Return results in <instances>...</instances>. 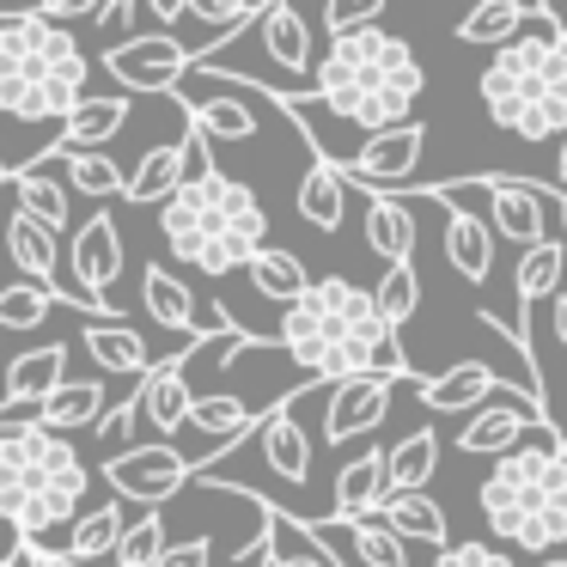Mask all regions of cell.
<instances>
[{"label": "cell", "mask_w": 567, "mask_h": 567, "mask_svg": "<svg viewBox=\"0 0 567 567\" xmlns=\"http://www.w3.org/2000/svg\"><path fill=\"white\" fill-rule=\"evenodd\" d=\"M123 537H128L123 501H104V506H86V513L74 518V530L62 537V549L43 555V561H55V567H116Z\"/></svg>", "instance_id": "17"}, {"label": "cell", "mask_w": 567, "mask_h": 567, "mask_svg": "<svg viewBox=\"0 0 567 567\" xmlns=\"http://www.w3.org/2000/svg\"><path fill=\"white\" fill-rule=\"evenodd\" d=\"M116 275H123V233L111 214H92L68 238V306H86L99 323H123V311L111 306Z\"/></svg>", "instance_id": "8"}, {"label": "cell", "mask_w": 567, "mask_h": 567, "mask_svg": "<svg viewBox=\"0 0 567 567\" xmlns=\"http://www.w3.org/2000/svg\"><path fill=\"white\" fill-rule=\"evenodd\" d=\"M555 208H561V233H567V189H555Z\"/></svg>", "instance_id": "49"}, {"label": "cell", "mask_w": 567, "mask_h": 567, "mask_svg": "<svg viewBox=\"0 0 567 567\" xmlns=\"http://www.w3.org/2000/svg\"><path fill=\"white\" fill-rule=\"evenodd\" d=\"M367 245L384 257V269L415 257V214H409V202H391V196L367 202Z\"/></svg>", "instance_id": "36"}, {"label": "cell", "mask_w": 567, "mask_h": 567, "mask_svg": "<svg viewBox=\"0 0 567 567\" xmlns=\"http://www.w3.org/2000/svg\"><path fill=\"white\" fill-rule=\"evenodd\" d=\"M433 470H440V433H433V427H415V433H403V440H391V452H384L391 501H396V494H427Z\"/></svg>", "instance_id": "30"}, {"label": "cell", "mask_w": 567, "mask_h": 567, "mask_svg": "<svg viewBox=\"0 0 567 567\" xmlns=\"http://www.w3.org/2000/svg\"><path fill=\"white\" fill-rule=\"evenodd\" d=\"M38 561H43V555H38ZM43 567H50V561H43Z\"/></svg>", "instance_id": "53"}, {"label": "cell", "mask_w": 567, "mask_h": 567, "mask_svg": "<svg viewBox=\"0 0 567 567\" xmlns=\"http://www.w3.org/2000/svg\"><path fill=\"white\" fill-rule=\"evenodd\" d=\"M482 196H488V226L494 238H506V245H549V208L543 202L555 196V189L530 184V177H482Z\"/></svg>", "instance_id": "12"}, {"label": "cell", "mask_w": 567, "mask_h": 567, "mask_svg": "<svg viewBox=\"0 0 567 567\" xmlns=\"http://www.w3.org/2000/svg\"><path fill=\"white\" fill-rule=\"evenodd\" d=\"M409 391L421 396V403L433 409V415H464V409H488L494 391H506L501 379H494L488 360H457V367L433 372V379H409Z\"/></svg>", "instance_id": "18"}, {"label": "cell", "mask_w": 567, "mask_h": 567, "mask_svg": "<svg viewBox=\"0 0 567 567\" xmlns=\"http://www.w3.org/2000/svg\"><path fill=\"white\" fill-rule=\"evenodd\" d=\"M421 147H427V128L409 123V128H391V135H367L336 172H342V184L367 189V196H384L391 184H409V177H415Z\"/></svg>", "instance_id": "11"}, {"label": "cell", "mask_w": 567, "mask_h": 567, "mask_svg": "<svg viewBox=\"0 0 567 567\" xmlns=\"http://www.w3.org/2000/svg\"><path fill=\"white\" fill-rule=\"evenodd\" d=\"M184 111H189V135L214 141V147H238V141L257 135L250 99H184Z\"/></svg>", "instance_id": "34"}, {"label": "cell", "mask_w": 567, "mask_h": 567, "mask_svg": "<svg viewBox=\"0 0 567 567\" xmlns=\"http://www.w3.org/2000/svg\"><path fill=\"white\" fill-rule=\"evenodd\" d=\"M80 348H86V360L99 372H128V379H147L159 360H153L147 336L135 330V323H92L86 336H80Z\"/></svg>", "instance_id": "26"}, {"label": "cell", "mask_w": 567, "mask_h": 567, "mask_svg": "<svg viewBox=\"0 0 567 567\" xmlns=\"http://www.w3.org/2000/svg\"><path fill=\"white\" fill-rule=\"evenodd\" d=\"M379 19H384V0H330V7H323V31H330V43L354 38V31H372Z\"/></svg>", "instance_id": "43"}, {"label": "cell", "mask_w": 567, "mask_h": 567, "mask_svg": "<svg viewBox=\"0 0 567 567\" xmlns=\"http://www.w3.org/2000/svg\"><path fill=\"white\" fill-rule=\"evenodd\" d=\"M415 62L409 38L372 25V31H354V38H336L330 50L318 55V74H311V99L336 116V123H354L384 86H391L403 68Z\"/></svg>", "instance_id": "7"}, {"label": "cell", "mask_w": 567, "mask_h": 567, "mask_svg": "<svg viewBox=\"0 0 567 567\" xmlns=\"http://www.w3.org/2000/svg\"><path fill=\"white\" fill-rule=\"evenodd\" d=\"M196 354V342L189 348H177L172 360H159V367L147 372V379H141V421H147L153 433H159L165 445L177 440V433L189 427V409H196V391H189V379H184V360Z\"/></svg>", "instance_id": "15"}, {"label": "cell", "mask_w": 567, "mask_h": 567, "mask_svg": "<svg viewBox=\"0 0 567 567\" xmlns=\"http://www.w3.org/2000/svg\"><path fill=\"white\" fill-rule=\"evenodd\" d=\"M68 189H74V196H128V177L116 159L86 153V159H68Z\"/></svg>", "instance_id": "41"}, {"label": "cell", "mask_w": 567, "mask_h": 567, "mask_svg": "<svg viewBox=\"0 0 567 567\" xmlns=\"http://www.w3.org/2000/svg\"><path fill=\"white\" fill-rule=\"evenodd\" d=\"M0 567H31V555H25V549H13V555H0Z\"/></svg>", "instance_id": "48"}, {"label": "cell", "mask_w": 567, "mask_h": 567, "mask_svg": "<svg viewBox=\"0 0 567 567\" xmlns=\"http://www.w3.org/2000/svg\"><path fill=\"white\" fill-rule=\"evenodd\" d=\"M7 257H13V269L25 275V281H38V287H50V293L68 299V287H62V245H55L50 226H38L31 214H19V208H13V220H7Z\"/></svg>", "instance_id": "24"}, {"label": "cell", "mask_w": 567, "mask_h": 567, "mask_svg": "<svg viewBox=\"0 0 567 567\" xmlns=\"http://www.w3.org/2000/svg\"><path fill=\"white\" fill-rule=\"evenodd\" d=\"M372 299H379L384 330H403V323L421 311V275H415V262H396V269H384L379 287H372Z\"/></svg>", "instance_id": "37"}, {"label": "cell", "mask_w": 567, "mask_h": 567, "mask_svg": "<svg viewBox=\"0 0 567 567\" xmlns=\"http://www.w3.org/2000/svg\"><path fill=\"white\" fill-rule=\"evenodd\" d=\"M159 233H165V250H172V257H184L196 275L220 281V275H233V269H250L257 250H269V208L257 202L250 184L202 165V172L159 208Z\"/></svg>", "instance_id": "3"}, {"label": "cell", "mask_w": 567, "mask_h": 567, "mask_svg": "<svg viewBox=\"0 0 567 567\" xmlns=\"http://www.w3.org/2000/svg\"><path fill=\"white\" fill-rule=\"evenodd\" d=\"M433 567H513V555L494 549V543H452Z\"/></svg>", "instance_id": "44"}, {"label": "cell", "mask_w": 567, "mask_h": 567, "mask_svg": "<svg viewBox=\"0 0 567 567\" xmlns=\"http://www.w3.org/2000/svg\"><path fill=\"white\" fill-rule=\"evenodd\" d=\"M530 31V0H482V7H470L464 19H457L452 38L470 43V50H506L513 38H525Z\"/></svg>", "instance_id": "27"}, {"label": "cell", "mask_w": 567, "mask_h": 567, "mask_svg": "<svg viewBox=\"0 0 567 567\" xmlns=\"http://www.w3.org/2000/svg\"><path fill=\"white\" fill-rule=\"evenodd\" d=\"M506 391H513V384H506ZM506 391L494 396L488 409H476V415L464 421L457 452H470V457H506V452H518V445L543 427V409L537 403H513Z\"/></svg>", "instance_id": "14"}, {"label": "cell", "mask_w": 567, "mask_h": 567, "mask_svg": "<svg viewBox=\"0 0 567 567\" xmlns=\"http://www.w3.org/2000/svg\"><path fill=\"white\" fill-rule=\"evenodd\" d=\"M555 184L567 189V141H561V147H555Z\"/></svg>", "instance_id": "46"}, {"label": "cell", "mask_w": 567, "mask_h": 567, "mask_svg": "<svg viewBox=\"0 0 567 567\" xmlns=\"http://www.w3.org/2000/svg\"><path fill=\"white\" fill-rule=\"evenodd\" d=\"M159 567H214V543L208 537H184V543H172V549H165Z\"/></svg>", "instance_id": "45"}, {"label": "cell", "mask_w": 567, "mask_h": 567, "mask_svg": "<svg viewBox=\"0 0 567 567\" xmlns=\"http://www.w3.org/2000/svg\"><path fill=\"white\" fill-rule=\"evenodd\" d=\"M86 488L92 464L80 457L74 440L38 427V421L0 427V518L13 525L19 549L50 555L55 530H74Z\"/></svg>", "instance_id": "2"}, {"label": "cell", "mask_w": 567, "mask_h": 567, "mask_svg": "<svg viewBox=\"0 0 567 567\" xmlns=\"http://www.w3.org/2000/svg\"><path fill=\"white\" fill-rule=\"evenodd\" d=\"M281 348L293 354L299 372H311L323 384H342V379L409 384L415 379L409 354L396 348V330H384L372 287H354L348 275L318 281L293 311H281Z\"/></svg>", "instance_id": "1"}, {"label": "cell", "mask_w": 567, "mask_h": 567, "mask_svg": "<svg viewBox=\"0 0 567 567\" xmlns=\"http://www.w3.org/2000/svg\"><path fill=\"white\" fill-rule=\"evenodd\" d=\"M293 202H299V220H306V226H318V233H342V220H348V184H342V172H336L330 159H311L306 165Z\"/></svg>", "instance_id": "29"}, {"label": "cell", "mask_w": 567, "mask_h": 567, "mask_svg": "<svg viewBox=\"0 0 567 567\" xmlns=\"http://www.w3.org/2000/svg\"><path fill=\"white\" fill-rule=\"evenodd\" d=\"M92 99V62L62 25L31 13H0V111L19 123H68Z\"/></svg>", "instance_id": "5"}, {"label": "cell", "mask_w": 567, "mask_h": 567, "mask_svg": "<svg viewBox=\"0 0 567 567\" xmlns=\"http://www.w3.org/2000/svg\"><path fill=\"white\" fill-rule=\"evenodd\" d=\"M561 50H567V43H561Z\"/></svg>", "instance_id": "54"}, {"label": "cell", "mask_w": 567, "mask_h": 567, "mask_svg": "<svg viewBox=\"0 0 567 567\" xmlns=\"http://www.w3.org/2000/svg\"><path fill=\"white\" fill-rule=\"evenodd\" d=\"M55 293L38 281H13V287H0V330H38L43 318H50Z\"/></svg>", "instance_id": "38"}, {"label": "cell", "mask_w": 567, "mask_h": 567, "mask_svg": "<svg viewBox=\"0 0 567 567\" xmlns=\"http://www.w3.org/2000/svg\"><path fill=\"white\" fill-rule=\"evenodd\" d=\"M537 567H567V555H549V561H537Z\"/></svg>", "instance_id": "51"}, {"label": "cell", "mask_w": 567, "mask_h": 567, "mask_svg": "<svg viewBox=\"0 0 567 567\" xmlns=\"http://www.w3.org/2000/svg\"><path fill=\"white\" fill-rule=\"evenodd\" d=\"M165 513H141L135 525H128L123 549H116V567H159L165 561Z\"/></svg>", "instance_id": "40"}, {"label": "cell", "mask_w": 567, "mask_h": 567, "mask_svg": "<svg viewBox=\"0 0 567 567\" xmlns=\"http://www.w3.org/2000/svg\"><path fill=\"white\" fill-rule=\"evenodd\" d=\"M384 501H391V482H384V452L367 445L354 452L342 470H336V488H330V518H379Z\"/></svg>", "instance_id": "20"}, {"label": "cell", "mask_w": 567, "mask_h": 567, "mask_svg": "<svg viewBox=\"0 0 567 567\" xmlns=\"http://www.w3.org/2000/svg\"><path fill=\"white\" fill-rule=\"evenodd\" d=\"M384 525L396 530L403 543H427V549H452V518H445V506L433 501V494H396V501H384Z\"/></svg>", "instance_id": "32"}, {"label": "cell", "mask_w": 567, "mask_h": 567, "mask_svg": "<svg viewBox=\"0 0 567 567\" xmlns=\"http://www.w3.org/2000/svg\"><path fill=\"white\" fill-rule=\"evenodd\" d=\"M123 123H128V99H86L43 153H55V159H86V153H99Z\"/></svg>", "instance_id": "25"}, {"label": "cell", "mask_w": 567, "mask_h": 567, "mask_svg": "<svg viewBox=\"0 0 567 567\" xmlns=\"http://www.w3.org/2000/svg\"><path fill=\"white\" fill-rule=\"evenodd\" d=\"M196 147H202L196 135L153 147L147 159H141L135 172H128V196H123V202H135V208H153V202H159V208H165V202H172L177 189L189 184V159H196Z\"/></svg>", "instance_id": "22"}, {"label": "cell", "mask_w": 567, "mask_h": 567, "mask_svg": "<svg viewBox=\"0 0 567 567\" xmlns=\"http://www.w3.org/2000/svg\"><path fill=\"white\" fill-rule=\"evenodd\" d=\"M555 330H561V342H567V293L555 299Z\"/></svg>", "instance_id": "47"}, {"label": "cell", "mask_w": 567, "mask_h": 567, "mask_svg": "<svg viewBox=\"0 0 567 567\" xmlns=\"http://www.w3.org/2000/svg\"><path fill=\"white\" fill-rule=\"evenodd\" d=\"M257 50L281 68V80H293V92L318 74V43H311V25L293 0H269L257 19Z\"/></svg>", "instance_id": "13"}, {"label": "cell", "mask_w": 567, "mask_h": 567, "mask_svg": "<svg viewBox=\"0 0 567 567\" xmlns=\"http://www.w3.org/2000/svg\"><path fill=\"white\" fill-rule=\"evenodd\" d=\"M445 269L464 275L470 287H482L494 275V226L482 214H470L464 202H445Z\"/></svg>", "instance_id": "21"}, {"label": "cell", "mask_w": 567, "mask_h": 567, "mask_svg": "<svg viewBox=\"0 0 567 567\" xmlns=\"http://www.w3.org/2000/svg\"><path fill=\"white\" fill-rule=\"evenodd\" d=\"M141 299H147V318L159 323V330H184L189 342H196L202 306H196V293H189V287L177 281L172 269H159V262H153V269L141 275Z\"/></svg>", "instance_id": "35"}, {"label": "cell", "mask_w": 567, "mask_h": 567, "mask_svg": "<svg viewBox=\"0 0 567 567\" xmlns=\"http://www.w3.org/2000/svg\"><path fill=\"white\" fill-rule=\"evenodd\" d=\"M189 476H196L189 452H177V445H165V440L135 445L128 457H111V464H104V482L116 488V501H135V506H147V513H159Z\"/></svg>", "instance_id": "10"}, {"label": "cell", "mask_w": 567, "mask_h": 567, "mask_svg": "<svg viewBox=\"0 0 567 567\" xmlns=\"http://www.w3.org/2000/svg\"><path fill=\"white\" fill-rule=\"evenodd\" d=\"M250 440H257V452H262V464H269L275 482H287V488H311V440H306V427L293 421V396H281V403L250 427Z\"/></svg>", "instance_id": "16"}, {"label": "cell", "mask_w": 567, "mask_h": 567, "mask_svg": "<svg viewBox=\"0 0 567 567\" xmlns=\"http://www.w3.org/2000/svg\"><path fill=\"white\" fill-rule=\"evenodd\" d=\"M476 506L488 530L513 549H530L549 561L555 543H567V445L543 421L518 452L494 457L476 482Z\"/></svg>", "instance_id": "4"}, {"label": "cell", "mask_w": 567, "mask_h": 567, "mask_svg": "<svg viewBox=\"0 0 567 567\" xmlns=\"http://www.w3.org/2000/svg\"><path fill=\"white\" fill-rule=\"evenodd\" d=\"M250 287H257V299H275V306L281 311H293L299 299L311 293V275H306V262L293 257V250H281V245H269V250H257V257H250Z\"/></svg>", "instance_id": "33"}, {"label": "cell", "mask_w": 567, "mask_h": 567, "mask_svg": "<svg viewBox=\"0 0 567 567\" xmlns=\"http://www.w3.org/2000/svg\"><path fill=\"white\" fill-rule=\"evenodd\" d=\"M62 384H68V342H43V348H31V354L7 360L0 396H7V403H25V409H43Z\"/></svg>", "instance_id": "23"}, {"label": "cell", "mask_w": 567, "mask_h": 567, "mask_svg": "<svg viewBox=\"0 0 567 567\" xmlns=\"http://www.w3.org/2000/svg\"><path fill=\"white\" fill-rule=\"evenodd\" d=\"M0 189H13V165L0 159Z\"/></svg>", "instance_id": "50"}, {"label": "cell", "mask_w": 567, "mask_h": 567, "mask_svg": "<svg viewBox=\"0 0 567 567\" xmlns=\"http://www.w3.org/2000/svg\"><path fill=\"white\" fill-rule=\"evenodd\" d=\"M13 196H19V214H31L38 226H50L55 238H62L68 220H74V189H68L62 177H50L43 165H19Z\"/></svg>", "instance_id": "31"}, {"label": "cell", "mask_w": 567, "mask_h": 567, "mask_svg": "<svg viewBox=\"0 0 567 567\" xmlns=\"http://www.w3.org/2000/svg\"><path fill=\"white\" fill-rule=\"evenodd\" d=\"M104 415H111V391H104V379H68L62 391L38 409V427L80 433V427H99Z\"/></svg>", "instance_id": "28"}, {"label": "cell", "mask_w": 567, "mask_h": 567, "mask_svg": "<svg viewBox=\"0 0 567 567\" xmlns=\"http://www.w3.org/2000/svg\"><path fill=\"white\" fill-rule=\"evenodd\" d=\"M391 415V379H342L330 384V409H323V440L348 445L360 433H372Z\"/></svg>", "instance_id": "19"}, {"label": "cell", "mask_w": 567, "mask_h": 567, "mask_svg": "<svg viewBox=\"0 0 567 567\" xmlns=\"http://www.w3.org/2000/svg\"><path fill=\"white\" fill-rule=\"evenodd\" d=\"M0 384H7V360H0Z\"/></svg>", "instance_id": "52"}, {"label": "cell", "mask_w": 567, "mask_h": 567, "mask_svg": "<svg viewBox=\"0 0 567 567\" xmlns=\"http://www.w3.org/2000/svg\"><path fill=\"white\" fill-rule=\"evenodd\" d=\"M275 513H281V506H275ZM275 530H281L287 543H275V555H269V567H336L330 555L318 549V543H311V530L299 525V518H275Z\"/></svg>", "instance_id": "42"}, {"label": "cell", "mask_w": 567, "mask_h": 567, "mask_svg": "<svg viewBox=\"0 0 567 567\" xmlns=\"http://www.w3.org/2000/svg\"><path fill=\"white\" fill-rule=\"evenodd\" d=\"M104 74L123 92H184V80L196 74V50L172 31H153V38H123L104 50Z\"/></svg>", "instance_id": "9"}, {"label": "cell", "mask_w": 567, "mask_h": 567, "mask_svg": "<svg viewBox=\"0 0 567 567\" xmlns=\"http://www.w3.org/2000/svg\"><path fill=\"white\" fill-rule=\"evenodd\" d=\"M135 421H141V396H123V403H111V415L92 427V440H99V470L111 464V457L135 452Z\"/></svg>", "instance_id": "39"}, {"label": "cell", "mask_w": 567, "mask_h": 567, "mask_svg": "<svg viewBox=\"0 0 567 567\" xmlns=\"http://www.w3.org/2000/svg\"><path fill=\"white\" fill-rule=\"evenodd\" d=\"M482 111L494 128L549 147L567 141V50L530 19L525 38H513L506 50H494V62L482 68Z\"/></svg>", "instance_id": "6"}]
</instances>
